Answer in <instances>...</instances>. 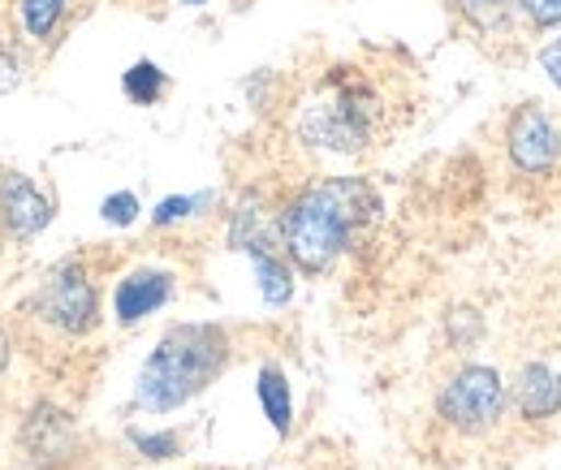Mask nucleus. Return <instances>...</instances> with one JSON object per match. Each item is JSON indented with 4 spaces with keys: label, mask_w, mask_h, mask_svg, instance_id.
Instances as JSON below:
<instances>
[{
    "label": "nucleus",
    "mask_w": 561,
    "mask_h": 470,
    "mask_svg": "<svg viewBox=\"0 0 561 470\" xmlns=\"http://www.w3.org/2000/svg\"><path fill=\"white\" fill-rule=\"evenodd\" d=\"M380 195L363 177H324L285 203L277 216L280 251L302 272H329L376 225Z\"/></svg>",
    "instance_id": "nucleus-1"
},
{
    "label": "nucleus",
    "mask_w": 561,
    "mask_h": 470,
    "mask_svg": "<svg viewBox=\"0 0 561 470\" xmlns=\"http://www.w3.org/2000/svg\"><path fill=\"white\" fill-rule=\"evenodd\" d=\"M225 363H229V336L216 324H178L160 336V345L142 363L135 402L151 414L178 410L195 393H204L225 371Z\"/></svg>",
    "instance_id": "nucleus-2"
},
{
    "label": "nucleus",
    "mask_w": 561,
    "mask_h": 470,
    "mask_svg": "<svg viewBox=\"0 0 561 470\" xmlns=\"http://www.w3.org/2000/svg\"><path fill=\"white\" fill-rule=\"evenodd\" d=\"M385 95L367 78H329L298 113V138L337 151V156H358L376 138L385 135Z\"/></svg>",
    "instance_id": "nucleus-3"
},
{
    "label": "nucleus",
    "mask_w": 561,
    "mask_h": 470,
    "mask_svg": "<svg viewBox=\"0 0 561 470\" xmlns=\"http://www.w3.org/2000/svg\"><path fill=\"white\" fill-rule=\"evenodd\" d=\"M505 405H510L505 380L492 367H462L440 389V398H436L440 419L454 432H462V436H484V432H492L505 419Z\"/></svg>",
    "instance_id": "nucleus-4"
},
{
    "label": "nucleus",
    "mask_w": 561,
    "mask_h": 470,
    "mask_svg": "<svg viewBox=\"0 0 561 470\" xmlns=\"http://www.w3.org/2000/svg\"><path fill=\"white\" fill-rule=\"evenodd\" d=\"M35 316L66 336H82L95 329L100 302H95V285L82 272V264H61L44 276L35 294Z\"/></svg>",
    "instance_id": "nucleus-5"
},
{
    "label": "nucleus",
    "mask_w": 561,
    "mask_h": 470,
    "mask_svg": "<svg viewBox=\"0 0 561 470\" xmlns=\"http://www.w3.org/2000/svg\"><path fill=\"white\" fill-rule=\"evenodd\" d=\"M510 160L523 169V173H545L553 169L561 156V135L553 126V117L545 108H518L514 122H510Z\"/></svg>",
    "instance_id": "nucleus-6"
},
{
    "label": "nucleus",
    "mask_w": 561,
    "mask_h": 470,
    "mask_svg": "<svg viewBox=\"0 0 561 470\" xmlns=\"http://www.w3.org/2000/svg\"><path fill=\"white\" fill-rule=\"evenodd\" d=\"M22 449L31 454V462L39 467H61L78 458V427L66 410L57 405H35L31 419L22 423Z\"/></svg>",
    "instance_id": "nucleus-7"
},
{
    "label": "nucleus",
    "mask_w": 561,
    "mask_h": 470,
    "mask_svg": "<svg viewBox=\"0 0 561 470\" xmlns=\"http://www.w3.org/2000/svg\"><path fill=\"white\" fill-rule=\"evenodd\" d=\"M0 225L9 238H35L53 225V199L26 173H0Z\"/></svg>",
    "instance_id": "nucleus-8"
},
{
    "label": "nucleus",
    "mask_w": 561,
    "mask_h": 470,
    "mask_svg": "<svg viewBox=\"0 0 561 470\" xmlns=\"http://www.w3.org/2000/svg\"><path fill=\"white\" fill-rule=\"evenodd\" d=\"M169 298H173V276L160 268H139L117 285V294H113V311H117L122 324H139V320H147L151 311H160Z\"/></svg>",
    "instance_id": "nucleus-9"
},
{
    "label": "nucleus",
    "mask_w": 561,
    "mask_h": 470,
    "mask_svg": "<svg viewBox=\"0 0 561 470\" xmlns=\"http://www.w3.org/2000/svg\"><path fill=\"white\" fill-rule=\"evenodd\" d=\"M514 402L527 419H553L561 410V376L545 363H527L514 380Z\"/></svg>",
    "instance_id": "nucleus-10"
},
{
    "label": "nucleus",
    "mask_w": 561,
    "mask_h": 470,
    "mask_svg": "<svg viewBox=\"0 0 561 470\" xmlns=\"http://www.w3.org/2000/svg\"><path fill=\"white\" fill-rule=\"evenodd\" d=\"M255 260V280H260V294L273 302V307H285L294 298V272H289V260L280 247H260L251 251Z\"/></svg>",
    "instance_id": "nucleus-11"
},
{
    "label": "nucleus",
    "mask_w": 561,
    "mask_h": 470,
    "mask_svg": "<svg viewBox=\"0 0 561 470\" xmlns=\"http://www.w3.org/2000/svg\"><path fill=\"white\" fill-rule=\"evenodd\" d=\"M260 405L273 419L277 436H289V427H294V398H289V385H285L280 367H264L260 371Z\"/></svg>",
    "instance_id": "nucleus-12"
},
{
    "label": "nucleus",
    "mask_w": 561,
    "mask_h": 470,
    "mask_svg": "<svg viewBox=\"0 0 561 470\" xmlns=\"http://www.w3.org/2000/svg\"><path fill=\"white\" fill-rule=\"evenodd\" d=\"M454 4V13L458 18H467L476 31H484V35H492V31H501L505 22H510V0H449Z\"/></svg>",
    "instance_id": "nucleus-13"
},
{
    "label": "nucleus",
    "mask_w": 561,
    "mask_h": 470,
    "mask_svg": "<svg viewBox=\"0 0 561 470\" xmlns=\"http://www.w3.org/2000/svg\"><path fill=\"white\" fill-rule=\"evenodd\" d=\"M122 87H126V95H130L135 104H156V100L164 95V69L151 66V61H139V66L126 69Z\"/></svg>",
    "instance_id": "nucleus-14"
},
{
    "label": "nucleus",
    "mask_w": 561,
    "mask_h": 470,
    "mask_svg": "<svg viewBox=\"0 0 561 470\" xmlns=\"http://www.w3.org/2000/svg\"><path fill=\"white\" fill-rule=\"evenodd\" d=\"M66 13V0H22V22L35 39H48Z\"/></svg>",
    "instance_id": "nucleus-15"
},
{
    "label": "nucleus",
    "mask_w": 561,
    "mask_h": 470,
    "mask_svg": "<svg viewBox=\"0 0 561 470\" xmlns=\"http://www.w3.org/2000/svg\"><path fill=\"white\" fill-rule=\"evenodd\" d=\"M100 216H104L108 225L126 229V225H135V220H139V199H135L130 191H122V195H108V199H104V207H100Z\"/></svg>",
    "instance_id": "nucleus-16"
},
{
    "label": "nucleus",
    "mask_w": 561,
    "mask_h": 470,
    "mask_svg": "<svg viewBox=\"0 0 561 470\" xmlns=\"http://www.w3.org/2000/svg\"><path fill=\"white\" fill-rule=\"evenodd\" d=\"M135 445H139L142 458H151V462H160V458H173L178 454V436L173 432H135Z\"/></svg>",
    "instance_id": "nucleus-17"
},
{
    "label": "nucleus",
    "mask_w": 561,
    "mask_h": 470,
    "mask_svg": "<svg viewBox=\"0 0 561 470\" xmlns=\"http://www.w3.org/2000/svg\"><path fill=\"white\" fill-rule=\"evenodd\" d=\"M199 203H204V199H195V195H173V199H164L156 211H151V220H156V225H173V220L191 216Z\"/></svg>",
    "instance_id": "nucleus-18"
},
{
    "label": "nucleus",
    "mask_w": 561,
    "mask_h": 470,
    "mask_svg": "<svg viewBox=\"0 0 561 470\" xmlns=\"http://www.w3.org/2000/svg\"><path fill=\"white\" fill-rule=\"evenodd\" d=\"M536 26H561V0H518Z\"/></svg>",
    "instance_id": "nucleus-19"
},
{
    "label": "nucleus",
    "mask_w": 561,
    "mask_h": 470,
    "mask_svg": "<svg viewBox=\"0 0 561 470\" xmlns=\"http://www.w3.org/2000/svg\"><path fill=\"white\" fill-rule=\"evenodd\" d=\"M540 69L549 73V82L561 91V39H553L549 48H540Z\"/></svg>",
    "instance_id": "nucleus-20"
},
{
    "label": "nucleus",
    "mask_w": 561,
    "mask_h": 470,
    "mask_svg": "<svg viewBox=\"0 0 561 470\" xmlns=\"http://www.w3.org/2000/svg\"><path fill=\"white\" fill-rule=\"evenodd\" d=\"M186 4H204V0H186Z\"/></svg>",
    "instance_id": "nucleus-21"
}]
</instances>
